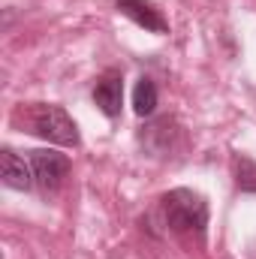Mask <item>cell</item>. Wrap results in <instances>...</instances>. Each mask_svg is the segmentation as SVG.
Here are the masks:
<instances>
[{"label": "cell", "instance_id": "6da1fadb", "mask_svg": "<svg viewBox=\"0 0 256 259\" xmlns=\"http://www.w3.org/2000/svg\"><path fill=\"white\" fill-rule=\"evenodd\" d=\"M160 211H163V220L166 226L181 235V238H202L205 235V226H208V202L205 196L187 190V187H178V190H169V193L160 199Z\"/></svg>", "mask_w": 256, "mask_h": 259}, {"label": "cell", "instance_id": "7a4b0ae2", "mask_svg": "<svg viewBox=\"0 0 256 259\" xmlns=\"http://www.w3.org/2000/svg\"><path fill=\"white\" fill-rule=\"evenodd\" d=\"M27 127H30L33 136H39L46 142L66 145V148H75L78 145V127H75V121L66 115V109H61V106L36 103L27 112Z\"/></svg>", "mask_w": 256, "mask_h": 259}, {"label": "cell", "instance_id": "3957f363", "mask_svg": "<svg viewBox=\"0 0 256 259\" xmlns=\"http://www.w3.org/2000/svg\"><path fill=\"white\" fill-rule=\"evenodd\" d=\"M30 169H33V181L42 193H58L69 175V157L58 154V151L36 148V151H30Z\"/></svg>", "mask_w": 256, "mask_h": 259}, {"label": "cell", "instance_id": "277c9868", "mask_svg": "<svg viewBox=\"0 0 256 259\" xmlns=\"http://www.w3.org/2000/svg\"><path fill=\"white\" fill-rule=\"evenodd\" d=\"M94 103L106 118H121L124 109V75L121 69H106L94 84Z\"/></svg>", "mask_w": 256, "mask_h": 259}, {"label": "cell", "instance_id": "5b68a950", "mask_svg": "<svg viewBox=\"0 0 256 259\" xmlns=\"http://www.w3.org/2000/svg\"><path fill=\"white\" fill-rule=\"evenodd\" d=\"M115 6L121 15H127L139 27H145L151 33H169V21L157 3H151V0H118Z\"/></svg>", "mask_w": 256, "mask_h": 259}, {"label": "cell", "instance_id": "8992f818", "mask_svg": "<svg viewBox=\"0 0 256 259\" xmlns=\"http://www.w3.org/2000/svg\"><path fill=\"white\" fill-rule=\"evenodd\" d=\"M0 178L9 190H30L36 187L33 181V169L24 163V157H18L12 148H3L0 151Z\"/></svg>", "mask_w": 256, "mask_h": 259}, {"label": "cell", "instance_id": "52a82bcc", "mask_svg": "<svg viewBox=\"0 0 256 259\" xmlns=\"http://www.w3.org/2000/svg\"><path fill=\"white\" fill-rule=\"evenodd\" d=\"M178 136V127L172 118H160L148 127H142L139 133V142L145 145V151H151V157H166L172 151V142Z\"/></svg>", "mask_w": 256, "mask_h": 259}, {"label": "cell", "instance_id": "ba28073f", "mask_svg": "<svg viewBox=\"0 0 256 259\" xmlns=\"http://www.w3.org/2000/svg\"><path fill=\"white\" fill-rule=\"evenodd\" d=\"M157 100H160V94H157L154 78L142 75V78L136 81V91H133V109H136V115H139V118H151V115L157 112Z\"/></svg>", "mask_w": 256, "mask_h": 259}, {"label": "cell", "instance_id": "9c48e42d", "mask_svg": "<svg viewBox=\"0 0 256 259\" xmlns=\"http://www.w3.org/2000/svg\"><path fill=\"white\" fill-rule=\"evenodd\" d=\"M232 178L241 193H256V160L247 154H232Z\"/></svg>", "mask_w": 256, "mask_h": 259}]
</instances>
